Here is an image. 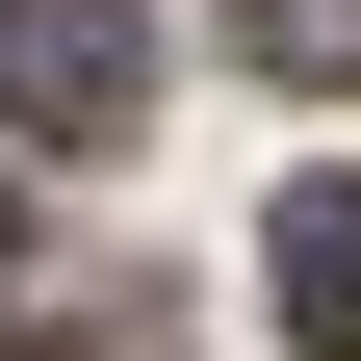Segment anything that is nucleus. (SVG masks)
<instances>
[{
	"label": "nucleus",
	"mask_w": 361,
	"mask_h": 361,
	"mask_svg": "<svg viewBox=\"0 0 361 361\" xmlns=\"http://www.w3.org/2000/svg\"><path fill=\"white\" fill-rule=\"evenodd\" d=\"M258 284H284V361H361V180H284Z\"/></svg>",
	"instance_id": "2"
},
{
	"label": "nucleus",
	"mask_w": 361,
	"mask_h": 361,
	"mask_svg": "<svg viewBox=\"0 0 361 361\" xmlns=\"http://www.w3.org/2000/svg\"><path fill=\"white\" fill-rule=\"evenodd\" d=\"M0 258H26V207H0Z\"/></svg>",
	"instance_id": "4"
},
{
	"label": "nucleus",
	"mask_w": 361,
	"mask_h": 361,
	"mask_svg": "<svg viewBox=\"0 0 361 361\" xmlns=\"http://www.w3.org/2000/svg\"><path fill=\"white\" fill-rule=\"evenodd\" d=\"M233 52H258V78H336V104H361V0H233Z\"/></svg>",
	"instance_id": "3"
},
{
	"label": "nucleus",
	"mask_w": 361,
	"mask_h": 361,
	"mask_svg": "<svg viewBox=\"0 0 361 361\" xmlns=\"http://www.w3.org/2000/svg\"><path fill=\"white\" fill-rule=\"evenodd\" d=\"M129 104H155V26L129 0H0V129L26 155H129Z\"/></svg>",
	"instance_id": "1"
}]
</instances>
